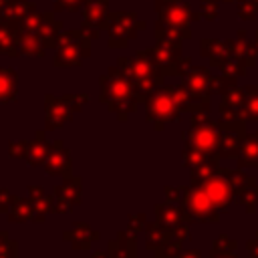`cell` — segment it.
Wrapping results in <instances>:
<instances>
[{"instance_id": "obj_1", "label": "cell", "mask_w": 258, "mask_h": 258, "mask_svg": "<svg viewBox=\"0 0 258 258\" xmlns=\"http://www.w3.org/2000/svg\"><path fill=\"white\" fill-rule=\"evenodd\" d=\"M99 101L107 105L111 113L117 115V121L125 123L129 115L137 109L139 103H145L135 85L125 77V73L115 64L105 75L99 77Z\"/></svg>"}, {"instance_id": "obj_2", "label": "cell", "mask_w": 258, "mask_h": 258, "mask_svg": "<svg viewBox=\"0 0 258 258\" xmlns=\"http://www.w3.org/2000/svg\"><path fill=\"white\" fill-rule=\"evenodd\" d=\"M101 28H89L83 26L81 30H62L56 40V54L52 58V64L62 67H81L83 58L91 54V40L99 38Z\"/></svg>"}, {"instance_id": "obj_3", "label": "cell", "mask_w": 258, "mask_h": 258, "mask_svg": "<svg viewBox=\"0 0 258 258\" xmlns=\"http://www.w3.org/2000/svg\"><path fill=\"white\" fill-rule=\"evenodd\" d=\"M117 67L125 73V77L135 85V89L141 93V97L147 101V97L159 89L161 85V69L153 60L149 50L137 52L133 58L121 56L117 60Z\"/></svg>"}, {"instance_id": "obj_4", "label": "cell", "mask_w": 258, "mask_h": 258, "mask_svg": "<svg viewBox=\"0 0 258 258\" xmlns=\"http://www.w3.org/2000/svg\"><path fill=\"white\" fill-rule=\"evenodd\" d=\"M89 103L87 93L77 95H44V129L54 131L64 123H71L75 113H79Z\"/></svg>"}, {"instance_id": "obj_5", "label": "cell", "mask_w": 258, "mask_h": 258, "mask_svg": "<svg viewBox=\"0 0 258 258\" xmlns=\"http://www.w3.org/2000/svg\"><path fill=\"white\" fill-rule=\"evenodd\" d=\"M145 107H147L145 119L157 131H161L165 127V123L179 121L181 105H179V101L175 97V87H159L157 91H153L147 97Z\"/></svg>"}, {"instance_id": "obj_6", "label": "cell", "mask_w": 258, "mask_h": 258, "mask_svg": "<svg viewBox=\"0 0 258 258\" xmlns=\"http://www.w3.org/2000/svg\"><path fill=\"white\" fill-rule=\"evenodd\" d=\"M185 145L200 149L208 155H218L220 141H222V131L216 123H212L204 111H194L191 113V129L181 135Z\"/></svg>"}, {"instance_id": "obj_7", "label": "cell", "mask_w": 258, "mask_h": 258, "mask_svg": "<svg viewBox=\"0 0 258 258\" xmlns=\"http://www.w3.org/2000/svg\"><path fill=\"white\" fill-rule=\"evenodd\" d=\"M145 24L137 18L135 12H121V10L109 12V16L105 20V30L109 32V46L111 48H123V46H127V42Z\"/></svg>"}, {"instance_id": "obj_8", "label": "cell", "mask_w": 258, "mask_h": 258, "mask_svg": "<svg viewBox=\"0 0 258 258\" xmlns=\"http://www.w3.org/2000/svg\"><path fill=\"white\" fill-rule=\"evenodd\" d=\"M181 206L194 216V220L200 222H218L220 220V210L212 204L208 194L200 185H183V200Z\"/></svg>"}, {"instance_id": "obj_9", "label": "cell", "mask_w": 258, "mask_h": 258, "mask_svg": "<svg viewBox=\"0 0 258 258\" xmlns=\"http://www.w3.org/2000/svg\"><path fill=\"white\" fill-rule=\"evenodd\" d=\"M200 187L208 194V198L212 200V204L220 210V212H226L234 200V194H236V187L232 185V181L228 179L226 171L218 167V171L214 175H210L208 179H204L200 183Z\"/></svg>"}, {"instance_id": "obj_10", "label": "cell", "mask_w": 258, "mask_h": 258, "mask_svg": "<svg viewBox=\"0 0 258 258\" xmlns=\"http://www.w3.org/2000/svg\"><path fill=\"white\" fill-rule=\"evenodd\" d=\"M54 214H71L75 206L83 202V179L79 175L64 177L62 183L54 185Z\"/></svg>"}, {"instance_id": "obj_11", "label": "cell", "mask_w": 258, "mask_h": 258, "mask_svg": "<svg viewBox=\"0 0 258 258\" xmlns=\"http://www.w3.org/2000/svg\"><path fill=\"white\" fill-rule=\"evenodd\" d=\"M44 171L52 177H71L73 175V161H71V151L67 149L62 139H54L50 143V151L44 161Z\"/></svg>"}, {"instance_id": "obj_12", "label": "cell", "mask_w": 258, "mask_h": 258, "mask_svg": "<svg viewBox=\"0 0 258 258\" xmlns=\"http://www.w3.org/2000/svg\"><path fill=\"white\" fill-rule=\"evenodd\" d=\"M155 210V220L167 228H177L179 224H191L194 222V216L181 206V204H175V202H165V204H155L153 206Z\"/></svg>"}, {"instance_id": "obj_13", "label": "cell", "mask_w": 258, "mask_h": 258, "mask_svg": "<svg viewBox=\"0 0 258 258\" xmlns=\"http://www.w3.org/2000/svg\"><path fill=\"white\" fill-rule=\"evenodd\" d=\"M99 230H95V228H91L87 222H75L73 224V228L71 230H67V232H62V238L67 240V242H71V248L73 250H89L91 246H93V242H97L99 240Z\"/></svg>"}, {"instance_id": "obj_14", "label": "cell", "mask_w": 258, "mask_h": 258, "mask_svg": "<svg viewBox=\"0 0 258 258\" xmlns=\"http://www.w3.org/2000/svg\"><path fill=\"white\" fill-rule=\"evenodd\" d=\"M48 151H50V143H48V139H46V129H38L36 135H34V139L24 143L22 159H24L30 167L44 165Z\"/></svg>"}, {"instance_id": "obj_15", "label": "cell", "mask_w": 258, "mask_h": 258, "mask_svg": "<svg viewBox=\"0 0 258 258\" xmlns=\"http://www.w3.org/2000/svg\"><path fill=\"white\" fill-rule=\"evenodd\" d=\"M28 198L32 202V208H34V220L36 224L44 222V218L48 214H54V194H44V189L40 185H28Z\"/></svg>"}, {"instance_id": "obj_16", "label": "cell", "mask_w": 258, "mask_h": 258, "mask_svg": "<svg viewBox=\"0 0 258 258\" xmlns=\"http://www.w3.org/2000/svg\"><path fill=\"white\" fill-rule=\"evenodd\" d=\"M81 16H83V26H89V28H105V20L109 16L107 0H85L83 10H81Z\"/></svg>"}, {"instance_id": "obj_17", "label": "cell", "mask_w": 258, "mask_h": 258, "mask_svg": "<svg viewBox=\"0 0 258 258\" xmlns=\"http://www.w3.org/2000/svg\"><path fill=\"white\" fill-rule=\"evenodd\" d=\"M16 44H18V52L22 56H36V58H40V56H44V50H46L40 34L30 32V30H22V28L16 30Z\"/></svg>"}, {"instance_id": "obj_18", "label": "cell", "mask_w": 258, "mask_h": 258, "mask_svg": "<svg viewBox=\"0 0 258 258\" xmlns=\"http://www.w3.org/2000/svg\"><path fill=\"white\" fill-rule=\"evenodd\" d=\"M18 97V73L10 67H0V105L14 103Z\"/></svg>"}, {"instance_id": "obj_19", "label": "cell", "mask_w": 258, "mask_h": 258, "mask_svg": "<svg viewBox=\"0 0 258 258\" xmlns=\"http://www.w3.org/2000/svg\"><path fill=\"white\" fill-rule=\"evenodd\" d=\"M16 24L0 16V54L6 56H20L16 44Z\"/></svg>"}, {"instance_id": "obj_20", "label": "cell", "mask_w": 258, "mask_h": 258, "mask_svg": "<svg viewBox=\"0 0 258 258\" xmlns=\"http://www.w3.org/2000/svg\"><path fill=\"white\" fill-rule=\"evenodd\" d=\"M173 238H175L173 236V230L167 228V226H163V224H159L157 220L151 222V224H147V228H145V248L151 250V252L155 248H159L161 244L173 240Z\"/></svg>"}, {"instance_id": "obj_21", "label": "cell", "mask_w": 258, "mask_h": 258, "mask_svg": "<svg viewBox=\"0 0 258 258\" xmlns=\"http://www.w3.org/2000/svg\"><path fill=\"white\" fill-rule=\"evenodd\" d=\"M6 216H8V222H12V224L32 222L34 220V208H32L30 198H14Z\"/></svg>"}, {"instance_id": "obj_22", "label": "cell", "mask_w": 258, "mask_h": 258, "mask_svg": "<svg viewBox=\"0 0 258 258\" xmlns=\"http://www.w3.org/2000/svg\"><path fill=\"white\" fill-rule=\"evenodd\" d=\"M238 159H240L242 165L258 167V133H252V135L242 137Z\"/></svg>"}, {"instance_id": "obj_23", "label": "cell", "mask_w": 258, "mask_h": 258, "mask_svg": "<svg viewBox=\"0 0 258 258\" xmlns=\"http://www.w3.org/2000/svg\"><path fill=\"white\" fill-rule=\"evenodd\" d=\"M62 32V22L54 18V12H46V18H44V24L40 28V38L44 42L46 48H52L56 46V40H58V34Z\"/></svg>"}, {"instance_id": "obj_24", "label": "cell", "mask_w": 258, "mask_h": 258, "mask_svg": "<svg viewBox=\"0 0 258 258\" xmlns=\"http://www.w3.org/2000/svg\"><path fill=\"white\" fill-rule=\"evenodd\" d=\"M32 8H36V6L32 2H28V0H8L0 16L10 20V22H14V24H18Z\"/></svg>"}, {"instance_id": "obj_25", "label": "cell", "mask_w": 258, "mask_h": 258, "mask_svg": "<svg viewBox=\"0 0 258 258\" xmlns=\"http://www.w3.org/2000/svg\"><path fill=\"white\" fill-rule=\"evenodd\" d=\"M181 159H183V165H185V167L194 169V167H198V165H204L206 161L220 159V155H208V153H204V151H200V149H194V147L185 145L183 151H181Z\"/></svg>"}, {"instance_id": "obj_26", "label": "cell", "mask_w": 258, "mask_h": 258, "mask_svg": "<svg viewBox=\"0 0 258 258\" xmlns=\"http://www.w3.org/2000/svg\"><path fill=\"white\" fill-rule=\"evenodd\" d=\"M179 254H181V240H177V238H173L153 250L155 258H177Z\"/></svg>"}, {"instance_id": "obj_27", "label": "cell", "mask_w": 258, "mask_h": 258, "mask_svg": "<svg viewBox=\"0 0 258 258\" xmlns=\"http://www.w3.org/2000/svg\"><path fill=\"white\" fill-rule=\"evenodd\" d=\"M145 228H147V216L143 214V212H137V214H131L129 216V222H127V230L131 232V234H141V232H145Z\"/></svg>"}, {"instance_id": "obj_28", "label": "cell", "mask_w": 258, "mask_h": 258, "mask_svg": "<svg viewBox=\"0 0 258 258\" xmlns=\"http://www.w3.org/2000/svg\"><path fill=\"white\" fill-rule=\"evenodd\" d=\"M0 258H18V242L8 240L6 244L0 246Z\"/></svg>"}, {"instance_id": "obj_29", "label": "cell", "mask_w": 258, "mask_h": 258, "mask_svg": "<svg viewBox=\"0 0 258 258\" xmlns=\"http://www.w3.org/2000/svg\"><path fill=\"white\" fill-rule=\"evenodd\" d=\"M83 4H85V0H54V10H69V12H73V10L83 8Z\"/></svg>"}, {"instance_id": "obj_30", "label": "cell", "mask_w": 258, "mask_h": 258, "mask_svg": "<svg viewBox=\"0 0 258 258\" xmlns=\"http://www.w3.org/2000/svg\"><path fill=\"white\" fill-rule=\"evenodd\" d=\"M163 191H165V198H167V202H175V204H181V200H183V185H179V187H173V185H165V187H163Z\"/></svg>"}, {"instance_id": "obj_31", "label": "cell", "mask_w": 258, "mask_h": 258, "mask_svg": "<svg viewBox=\"0 0 258 258\" xmlns=\"http://www.w3.org/2000/svg\"><path fill=\"white\" fill-rule=\"evenodd\" d=\"M24 143H26V139H22V141H8V157H12V159H22Z\"/></svg>"}, {"instance_id": "obj_32", "label": "cell", "mask_w": 258, "mask_h": 258, "mask_svg": "<svg viewBox=\"0 0 258 258\" xmlns=\"http://www.w3.org/2000/svg\"><path fill=\"white\" fill-rule=\"evenodd\" d=\"M12 200H14V196L8 189L0 187V214H8V210L12 206Z\"/></svg>"}, {"instance_id": "obj_33", "label": "cell", "mask_w": 258, "mask_h": 258, "mask_svg": "<svg viewBox=\"0 0 258 258\" xmlns=\"http://www.w3.org/2000/svg\"><path fill=\"white\" fill-rule=\"evenodd\" d=\"M210 258H238V256H234V250H224V248L214 246V248H212V256H210Z\"/></svg>"}, {"instance_id": "obj_34", "label": "cell", "mask_w": 258, "mask_h": 258, "mask_svg": "<svg viewBox=\"0 0 258 258\" xmlns=\"http://www.w3.org/2000/svg\"><path fill=\"white\" fill-rule=\"evenodd\" d=\"M248 252L252 254V258H258V234L252 242H248Z\"/></svg>"}, {"instance_id": "obj_35", "label": "cell", "mask_w": 258, "mask_h": 258, "mask_svg": "<svg viewBox=\"0 0 258 258\" xmlns=\"http://www.w3.org/2000/svg\"><path fill=\"white\" fill-rule=\"evenodd\" d=\"M177 258H202V254L198 250H185V252L181 250V254Z\"/></svg>"}, {"instance_id": "obj_36", "label": "cell", "mask_w": 258, "mask_h": 258, "mask_svg": "<svg viewBox=\"0 0 258 258\" xmlns=\"http://www.w3.org/2000/svg\"><path fill=\"white\" fill-rule=\"evenodd\" d=\"M91 258H111V256H109V252H105V250H97V252L91 254Z\"/></svg>"}, {"instance_id": "obj_37", "label": "cell", "mask_w": 258, "mask_h": 258, "mask_svg": "<svg viewBox=\"0 0 258 258\" xmlns=\"http://www.w3.org/2000/svg\"><path fill=\"white\" fill-rule=\"evenodd\" d=\"M8 240H10V236H8V232H6V230H0V246H2V244H6Z\"/></svg>"}, {"instance_id": "obj_38", "label": "cell", "mask_w": 258, "mask_h": 258, "mask_svg": "<svg viewBox=\"0 0 258 258\" xmlns=\"http://www.w3.org/2000/svg\"><path fill=\"white\" fill-rule=\"evenodd\" d=\"M6 2H8V0H0V14H2V10H4V6H6Z\"/></svg>"}]
</instances>
